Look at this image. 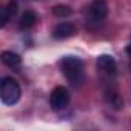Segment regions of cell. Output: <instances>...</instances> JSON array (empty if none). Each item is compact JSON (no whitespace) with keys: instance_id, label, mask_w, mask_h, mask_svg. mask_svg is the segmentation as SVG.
<instances>
[{"instance_id":"9c48e42d","label":"cell","mask_w":131,"mask_h":131,"mask_svg":"<svg viewBox=\"0 0 131 131\" xmlns=\"http://www.w3.org/2000/svg\"><path fill=\"white\" fill-rule=\"evenodd\" d=\"M2 62L6 65V67H9V68H16V67H19V65H20L22 59H20V56H19L17 52L3 51V52H2Z\"/></svg>"},{"instance_id":"6da1fadb","label":"cell","mask_w":131,"mask_h":131,"mask_svg":"<svg viewBox=\"0 0 131 131\" xmlns=\"http://www.w3.org/2000/svg\"><path fill=\"white\" fill-rule=\"evenodd\" d=\"M59 67L70 85L74 88H79L85 80V71H83V62L79 57L74 56H65L59 60Z\"/></svg>"},{"instance_id":"30bf717a","label":"cell","mask_w":131,"mask_h":131,"mask_svg":"<svg viewBox=\"0 0 131 131\" xmlns=\"http://www.w3.org/2000/svg\"><path fill=\"white\" fill-rule=\"evenodd\" d=\"M71 13H73L71 8L67 5H56L52 8V14L56 17H68V16H71Z\"/></svg>"},{"instance_id":"8fae6325","label":"cell","mask_w":131,"mask_h":131,"mask_svg":"<svg viewBox=\"0 0 131 131\" xmlns=\"http://www.w3.org/2000/svg\"><path fill=\"white\" fill-rule=\"evenodd\" d=\"M125 51H126V54L131 57V40H129V43L126 45V48H125Z\"/></svg>"},{"instance_id":"ba28073f","label":"cell","mask_w":131,"mask_h":131,"mask_svg":"<svg viewBox=\"0 0 131 131\" xmlns=\"http://www.w3.org/2000/svg\"><path fill=\"white\" fill-rule=\"evenodd\" d=\"M37 22V16L34 11H25L20 17V22H19V28L20 29H29L36 25Z\"/></svg>"},{"instance_id":"52a82bcc","label":"cell","mask_w":131,"mask_h":131,"mask_svg":"<svg viewBox=\"0 0 131 131\" xmlns=\"http://www.w3.org/2000/svg\"><path fill=\"white\" fill-rule=\"evenodd\" d=\"M16 13H17V2L16 0H11V2L2 9V16H0V26H6V23L16 16Z\"/></svg>"},{"instance_id":"7a4b0ae2","label":"cell","mask_w":131,"mask_h":131,"mask_svg":"<svg viewBox=\"0 0 131 131\" xmlns=\"http://www.w3.org/2000/svg\"><path fill=\"white\" fill-rule=\"evenodd\" d=\"M20 96H22V90H20L19 82L13 77H3L2 82H0V99H2V103L14 105L20 100Z\"/></svg>"},{"instance_id":"8992f818","label":"cell","mask_w":131,"mask_h":131,"mask_svg":"<svg viewBox=\"0 0 131 131\" xmlns=\"http://www.w3.org/2000/svg\"><path fill=\"white\" fill-rule=\"evenodd\" d=\"M76 34V26L71 22H62L59 25L54 26L52 29V37L57 40H63V39H70Z\"/></svg>"},{"instance_id":"3957f363","label":"cell","mask_w":131,"mask_h":131,"mask_svg":"<svg viewBox=\"0 0 131 131\" xmlns=\"http://www.w3.org/2000/svg\"><path fill=\"white\" fill-rule=\"evenodd\" d=\"M108 14V6L105 0H94L90 5L86 13V23L88 25H99L105 20Z\"/></svg>"},{"instance_id":"277c9868","label":"cell","mask_w":131,"mask_h":131,"mask_svg":"<svg viewBox=\"0 0 131 131\" xmlns=\"http://www.w3.org/2000/svg\"><path fill=\"white\" fill-rule=\"evenodd\" d=\"M71 96L70 91L65 88V86H56L49 96V105L54 111H62L70 105Z\"/></svg>"},{"instance_id":"5b68a950","label":"cell","mask_w":131,"mask_h":131,"mask_svg":"<svg viewBox=\"0 0 131 131\" xmlns=\"http://www.w3.org/2000/svg\"><path fill=\"white\" fill-rule=\"evenodd\" d=\"M97 70H100L102 73L108 74V76H114L117 73V63L114 60V57L108 56V54H102L97 57Z\"/></svg>"}]
</instances>
